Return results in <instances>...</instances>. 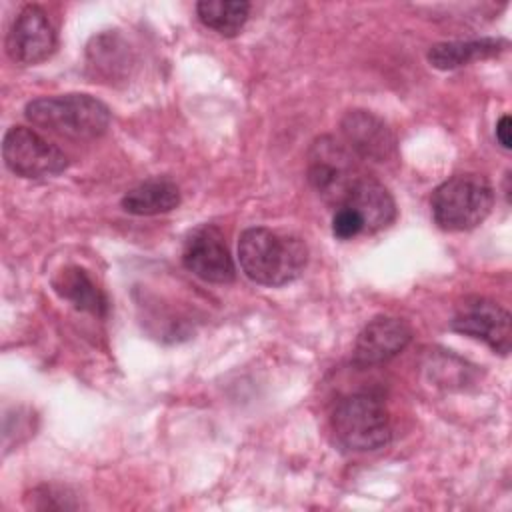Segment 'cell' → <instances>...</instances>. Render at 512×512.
Masks as SVG:
<instances>
[{
    "label": "cell",
    "instance_id": "ac0fdd59",
    "mask_svg": "<svg viewBox=\"0 0 512 512\" xmlns=\"http://www.w3.org/2000/svg\"><path fill=\"white\" fill-rule=\"evenodd\" d=\"M362 232H364L362 218L346 204L336 206V212L332 216V234L338 240H350Z\"/></svg>",
    "mask_w": 512,
    "mask_h": 512
},
{
    "label": "cell",
    "instance_id": "e0dca14e",
    "mask_svg": "<svg viewBox=\"0 0 512 512\" xmlns=\"http://www.w3.org/2000/svg\"><path fill=\"white\" fill-rule=\"evenodd\" d=\"M200 22L220 36H236L248 20L250 4L244 0H202L196 4Z\"/></svg>",
    "mask_w": 512,
    "mask_h": 512
},
{
    "label": "cell",
    "instance_id": "2e32d148",
    "mask_svg": "<svg viewBox=\"0 0 512 512\" xmlns=\"http://www.w3.org/2000/svg\"><path fill=\"white\" fill-rule=\"evenodd\" d=\"M508 46L502 38H478V40H454L440 42L428 50V62L438 70H454L476 60L494 58Z\"/></svg>",
    "mask_w": 512,
    "mask_h": 512
},
{
    "label": "cell",
    "instance_id": "7c38bea8",
    "mask_svg": "<svg viewBox=\"0 0 512 512\" xmlns=\"http://www.w3.org/2000/svg\"><path fill=\"white\" fill-rule=\"evenodd\" d=\"M342 204L350 206L362 218L364 232H378L390 226L396 218V202L392 194L384 184L370 176H362Z\"/></svg>",
    "mask_w": 512,
    "mask_h": 512
},
{
    "label": "cell",
    "instance_id": "9c48e42d",
    "mask_svg": "<svg viewBox=\"0 0 512 512\" xmlns=\"http://www.w3.org/2000/svg\"><path fill=\"white\" fill-rule=\"evenodd\" d=\"M56 50V30L40 6H24L6 36V52L12 62L30 66L46 60Z\"/></svg>",
    "mask_w": 512,
    "mask_h": 512
},
{
    "label": "cell",
    "instance_id": "52a82bcc",
    "mask_svg": "<svg viewBox=\"0 0 512 512\" xmlns=\"http://www.w3.org/2000/svg\"><path fill=\"white\" fill-rule=\"evenodd\" d=\"M450 328L464 336L482 340L502 356L510 352V344H512L510 312L490 298H484V296L464 298L450 320Z\"/></svg>",
    "mask_w": 512,
    "mask_h": 512
},
{
    "label": "cell",
    "instance_id": "9a60e30c",
    "mask_svg": "<svg viewBox=\"0 0 512 512\" xmlns=\"http://www.w3.org/2000/svg\"><path fill=\"white\" fill-rule=\"evenodd\" d=\"M180 204V188L164 176L148 178L128 190L122 198V208L134 216L166 214Z\"/></svg>",
    "mask_w": 512,
    "mask_h": 512
},
{
    "label": "cell",
    "instance_id": "ba28073f",
    "mask_svg": "<svg viewBox=\"0 0 512 512\" xmlns=\"http://www.w3.org/2000/svg\"><path fill=\"white\" fill-rule=\"evenodd\" d=\"M182 264L188 272L212 284H226L236 276L224 234L212 224H202L188 234L182 248Z\"/></svg>",
    "mask_w": 512,
    "mask_h": 512
},
{
    "label": "cell",
    "instance_id": "5b68a950",
    "mask_svg": "<svg viewBox=\"0 0 512 512\" xmlns=\"http://www.w3.org/2000/svg\"><path fill=\"white\" fill-rule=\"evenodd\" d=\"M362 178L356 156L332 136L318 138L308 154V182L330 204L340 206Z\"/></svg>",
    "mask_w": 512,
    "mask_h": 512
},
{
    "label": "cell",
    "instance_id": "3957f363",
    "mask_svg": "<svg viewBox=\"0 0 512 512\" xmlns=\"http://www.w3.org/2000/svg\"><path fill=\"white\" fill-rule=\"evenodd\" d=\"M336 442L350 452H372L392 440L390 416L384 398L374 390H362L342 398L332 414Z\"/></svg>",
    "mask_w": 512,
    "mask_h": 512
},
{
    "label": "cell",
    "instance_id": "d6986e66",
    "mask_svg": "<svg viewBox=\"0 0 512 512\" xmlns=\"http://www.w3.org/2000/svg\"><path fill=\"white\" fill-rule=\"evenodd\" d=\"M30 498L36 502V500H42L38 504H34V508H40V510H54V508H76L74 502H68L72 496H66V490L62 488H56V486H38L30 492Z\"/></svg>",
    "mask_w": 512,
    "mask_h": 512
},
{
    "label": "cell",
    "instance_id": "5bb4252c",
    "mask_svg": "<svg viewBox=\"0 0 512 512\" xmlns=\"http://www.w3.org/2000/svg\"><path fill=\"white\" fill-rule=\"evenodd\" d=\"M54 292L68 300L76 310L88 312L92 316H106L108 300L104 292L96 286L90 274L80 266H66L52 278Z\"/></svg>",
    "mask_w": 512,
    "mask_h": 512
},
{
    "label": "cell",
    "instance_id": "30bf717a",
    "mask_svg": "<svg viewBox=\"0 0 512 512\" xmlns=\"http://www.w3.org/2000/svg\"><path fill=\"white\" fill-rule=\"evenodd\" d=\"M348 150L362 160L388 162L396 156V136L388 124L368 110H350L340 122Z\"/></svg>",
    "mask_w": 512,
    "mask_h": 512
},
{
    "label": "cell",
    "instance_id": "7a4b0ae2",
    "mask_svg": "<svg viewBox=\"0 0 512 512\" xmlns=\"http://www.w3.org/2000/svg\"><path fill=\"white\" fill-rule=\"evenodd\" d=\"M30 124L68 140H94L110 126V110L90 94L42 96L26 104Z\"/></svg>",
    "mask_w": 512,
    "mask_h": 512
},
{
    "label": "cell",
    "instance_id": "277c9868",
    "mask_svg": "<svg viewBox=\"0 0 512 512\" xmlns=\"http://www.w3.org/2000/svg\"><path fill=\"white\" fill-rule=\"evenodd\" d=\"M430 206L442 230L464 232L486 220L494 206V190L480 174H456L432 192Z\"/></svg>",
    "mask_w": 512,
    "mask_h": 512
},
{
    "label": "cell",
    "instance_id": "4fadbf2b",
    "mask_svg": "<svg viewBox=\"0 0 512 512\" xmlns=\"http://www.w3.org/2000/svg\"><path fill=\"white\" fill-rule=\"evenodd\" d=\"M86 62L94 78L112 84L128 76L132 52L118 32H102L86 46Z\"/></svg>",
    "mask_w": 512,
    "mask_h": 512
},
{
    "label": "cell",
    "instance_id": "8fae6325",
    "mask_svg": "<svg viewBox=\"0 0 512 512\" xmlns=\"http://www.w3.org/2000/svg\"><path fill=\"white\" fill-rule=\"evenodd\" d=\"M412 340L410 326L394 316L372 318L358 334L352 350L356 366H376L398 356Z\"/></svg>",
    "mask_w": 512,
    "mask_h": 512
},
{
    "label": "cell",
    "instance_id": "ffe728a7",
    "mask_svg": "<svg viewBox=\"0 0 512 512\" xmlns=\"http://www.w3.org/2000/svg\"><path fill=\"white\" fill-rule=\"evenodd\" d=\"M496 140L500 142V146L502 148H506V150H510V116L508 114H504L500 120H498V124H496Z\"/></svg>",
    "mask_w": 512,
    "mask_h": 512
},
{
    "label": "cell",
    "instance_id": "6da1fadb",
    "mask_svg": "<svg viewBox=\"0 0 512 512\" xmlns=\"http://www.w3.org/2000/svg\"><path fill=\"white\" fill-rule=\"evenodd\" d=\"M238 260L252 282L284 286L304 272L308 248L298 236L256 226L240 234Z\"/></svg>",
    "mask_w": 512,
    "mask_h": 512
},
{
    "label": "cell",
    "instance_id": "8992f818",
    "mask_svg": "<svg viewBox=\"0 0 512 512\" xmlns=\"http://www.w3.org/2000/svg\"><path fill=\"white\" fill-rule=\"evenodd\" d=\"M2 158L22 178H48L68 168L66 154L26 126H12L2 140Z\"/></svg>",
    "mask_w": 512,
    "mask_h": 512
}]
</instances>
